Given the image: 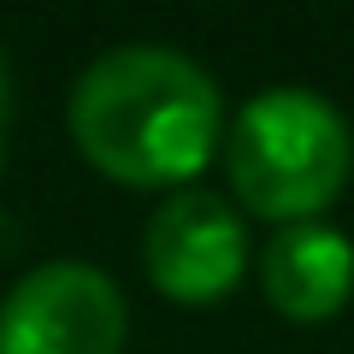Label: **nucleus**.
Masks as SVG:
<instances>
[{
  "mask_svg": "<svg viewBox=\"0 0 354 354\" xmlns=\"http://www.w3.org/2000/svg\"><path fill=\"white\" fill-rule=\"evenodd\" d=\"M6 113H12V71L0 59V160H6Z\"/></svg>",
  "mask_w": 354,
  "mask_h": 354,
  "instance_id": "nucleus-6",
  "label": "nucleus"
},
{
  "mask_svg": "<svg viewBox=\"0 0 354 354\" xmlns=\"http://www.w3.org/2000/svg\"><path fill=\"white\" fill-rule=\"evenodd\" d=\"M148 278L160 283L171 301H218L236 290L242 266H248V230H242L236 207L213 189H177L160 213L148 218V242H142Z\"/></svg>",
  "mask_w": 354,
  "mask_h": 354,
  "instance_id": "nucleus-4",
  "label": "nucleus"
},
{
  "mask_svg": "<svg viewBox=\"0 0 354 354\" xmlns=\"http://www.w3.org/2000/svg\"><path fill=\"white\" fill-rule=\"evenodd\" d=\"M71 136L118 183H189L218 142V83L177 48H113L71 88Z\"/></svg>",
  "mask_w": 354,
  "mask_h": 354,
  "instance_id": "nucleus-1",
  "label": "nucleus"
},
{
  "mask_svg": "<svg viewBox=\"0 0 354 354\" xmlns=\"http://www.w3.org/2000/svg\"><path fill=\"white\" fill-rule=\"evenodd\" d=\"M124 325V295L106 272L53 260L12 283L0 307V354H118Z\"/></svg>",
  "mask_w": 354,
  "mask_h": 354,
  "instance_id": "nucleus-3",
  "label": "nucleus"
},
{
  "mask_svg": "<svg viewBox=\"0 0 354 354\" xmlns=\"http://www.w3.org/2000/svg\"><path fill=\"white\" fill-rule=\"evenodd\" d=\"M260 290L283 319L319 325L354 290V248L330 225H283L260 254Z\"/></svg>",
  "mask_w": 354,
  "mask_h": 354,
  "instance_id": "nucleus-5",
  "label": "nucleus"
},
{
  "mask_svg": "<svg viewBox=\"0 0 354 354\" xmlns=\"http://www.w3.org/2000/svg\"><path fill=\"white\" fill-rule=\"evenodd\" d=\"M230 189L260 218L307 225L348 183L354 142L342 113L313 88H266L230 124Z\"/></svg>",
  "mask_w": 354,
  "mask_h": 354,
  "instance_id": "nucleus-2",
  "label": "nucleus"
}]
</instances>
